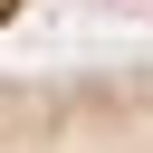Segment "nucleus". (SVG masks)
Returning <instances> with one entry per match:
<instances>
[{"mask_svg": "<svg viewBox=\"0 0 153 153\" xmlns=\"http://www.w3.org/2000/svg\"><path fill=\"white\" fill-rule=\"evenodd\" d=\"M0 153H153V57L0 76Z\"/></svg>", "mask_w": 153, "mask_h": 153, "instance_id": "f257e3e1", "label": "nucleus"}, {"mask_svg": "<svg viewBox=\"0 0 153 153\" xmlns=\"http://www.w3.org/2000/svg\"><path fill=\"white\" fill-rule=\"evenodd\" d=\"M0 10H10V0H0Z\"/></svg>", "mask_w": 153, "mask_h": 153, "instance_id": "f03ea898", "label": "nucleus"}]
</instances>
